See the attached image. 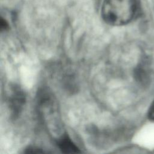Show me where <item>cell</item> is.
<instances>
[{"mask_svg":"<svg viewBox=\"0 0 154 154\" xmlns=\"http://www.w3.org/2000/svg\"><path fill=\"white\" fill-rule=\"evenodd\" d=\"M136 0H105L101 14L107 23L120 26L130 22L135 15Z\"/></svg>","mask_w":154,"mask_h":154,"instance_id":"1","label":"cell"},{"mask_svg":"<svg viewBox=\"0 0 154 154\" xmlns=\"http://www.w3.org/2000/svg\"><path fill=\"white\" fill-rule=\"evenodd\" d=\"M25 97L23 92L18 88H14L10 96V107L13 116L18 115L24 103Z\"/></svg>","mask_w":154,"mask_h":154,"instance_id":"2","label":"cell"},{"mask_svg":"<svg viewBox=\"0 0 154 154\" xmlns=\"http://www.w3.org/2000/svg\"><path fill=\"white\" fill-rule=\"evenodd\" d=\"M58 146L62 152L65 153H79V149L66 135H62L58 140Z\"/></svg>","mask_w":154,"mask_h":154,"instance_id":"3","label":"cell"},{"mask_svg":"<svg viewBox=\"0 0 154 154\" xmlns=\"http://www.w3.org/2000/svg\"><path fill=\"white\" fill-rule=\"evenodd\" d=\"M147 116L149 119H150L151 121H154V100L149 107Z\"/></svg>","mask_w":154,"mask_h":154,"instance_id":"4","label":"cell"},{"mask_svg":"<svg viewBox=\"0 0 154 154\" xmlns=\"http://www.w3.org/2000/svg\"><path fill=\"white\" fill-rule=\"evenodd\" d=\"M27 151L26 153H43L42 151H41L39 149H35L34 148H29L28 149H26Z\"/></svg>","mask_w":154,"mask_h":154,"instance_id":"5","label":"cell"}]
</instances>
